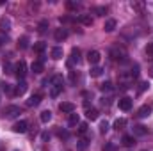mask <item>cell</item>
Masks as SVG:
<instances>
[{
    "label": "cell",
    "mask_w": 153,
    "mask_h": 151,
    "mask_svg": "<svg viewBox=\"0 0 153 151\" xmlns=\"http://www.w3.org/2000/svg\"><path fill=\"white\" fill-rule=\"evenodd\" d=\"M14 75L18 76V80H23L25 78V75H27V64H25V61H20L14 66Z\"/></svg>",
    "instance_id": "obj_1"
},
{
    "label": "cell",
    "mask_w": 153,
    "mask_h": 151,
    "mask_svg": "<svg viewBox=\"0 0 153 151\" xmlns=\"http://www.w3.org/2000/svg\"><path fill=\"white\" fill-rule=\"evenodd\" d=\"M117 107L121 109V110H130L132 109V98H128V96H123V98H119L117 100Z\"/></svg>",
    "instance_id": "obj_2"
},
{
    "label": "cell",
    "mask_w": 153,
    "mask_h": 151,
    "mask_svg": "<svg viewBox=\"0 0 153 151\" xmlns=\"http://www.w3.org/2000/svg\"><path fill=\"white\" fill-rule=\"evenodd\" d=\"M27 128H29V123H27L25 119H22V121H18V123L13 124V132H14V133H25Z\"/></svg>",
    "instance_id": "obj_3"
},
{
    "label": "cell",
    "mask_w": 153,
    "mask_h": 151,
    "mask_svg": "<svg viewBox=\"0 0 153 151\" xmlns=\"http://www.w3.org/2000/svg\"><path fill=\"white\" fill-rule=\"evenodd\" d=\"M20 114V107L18 105H9L5 110H4V115L7 117V119H13V117H16Z\"/></svg>",
    "instance_id": "obj_4"
},
{
    "label": "cell",
    "mask_w": 153,
    "mask_h": 151,
    "mask_svg": "<svg viewBox=\"0 0 153 151\" xmlns=\"http://www.w3.org/2000/svg\"><path fill=\"white\" fill-rule=\"evenodd\" d=\"M100 59H102V55H100V52H96V50H93V52L87 53V61H89L91 66H96V64L100 62Z\"/></svg>",
    "instance_id": "obj_5"
},
{
    "label": "cell",
    "mask_w": 153,
    "mask_h": 151,
    "mask_svg": "<svg viewBox=\"0 0 153 151\" xmlns=\"http://www.w3.org/2000/svg\"><path fill=\"white\" fill-rule=\"evenodd\" d=\"M109 55H111V59H114V61H125V52H123L121 48H111Z\"/></svg>",
    "instance_id": "obj_6"
},
{
    "label": "cell",
    "mask_w": 153,
    "mask_h": 151,
    "mask_svg": "<svg viewBox=\"0 0 153 151\" xmlns=\"http://www.w3.org/2000/svg\"><path fill=\"white\" fill-rule=\"evenodd\" d=\"M73 64H80V50L78 48L71 50V57L68 61V66H73Z\"/></svg>",
    "instance_id": "obj_7"
},
{
    "label": "cell",
    "mask_w": 153,
    "mask_h": 151,
    "mask_svg": "<svg viewBox=\"0 0 153 151\" xmlns=\"http://www.w3.org/2000/svg\"><path fill=\"white\" fill-rule=\"evenodd\" d=\"M27 87H29V85H27V82L20 80V84L14 87V94H16V96H23V94L27 93Z\"/></svg>",
    "instance_id": "obj_8"
},
{
    "label": "cell",
    "mask_w": 153,
    "mask_h": 151,
    "mask_svg": "<svg viewBox=\"0 0 153 151\" xmlns=\"http://www.w3.org/2000/svg\"><path fill=\"white\" fill-rule=\"evenodd\" d=\"M59 109H61V112H66V114L75 112V105H73L71 101H62V103L59 105Z\"/></svg>",
    "instance_id": "obj_9"
},
{
    "label": "cell",
    "mask_w": 153,
    "mask_h": 151,
    "mask_svg": "<svg viewBox=\"0 0 153 151\" xmlns=\"http://www.w3.org/2000/svg\"><path fill=\"white\" fill-rule=\"evenodd\" d=\"M53 38H55V41H64V39L68 38V30L66 29H57L55 32H53Z\"/></svg>",
    "instance_id": "obj_10"
},
{
    "label": "cell",
    "mask_w": 153,
    "mask_h": 151,
    "mask_svg": "<svg viewBox=\"0 0 153 151\" xmlns=\"http://www.w3.org/2000/svg\"><path fill=\"white\" fill-rule=\"evenodd\" d=\"M76 21H80V23H82V25H85V27L93 25V18H91L89 14H80V16L76 18Z\"/></svg>",
    "instance_id": "obj_11"
},
{
    "label": "cell",
    "mask_w": 153,
    "mask_h": 151,
    "mask_svg": "<svg viewBox=\"0 0 153 151\" xmlns=\"http://www.w3.org/2000/svg\"><path fill=\"white\" fill-rule=\"evenodd\" d=\"M39 103H41V94H32V96L27 100V105H29V107H38Z\"/></svg>",
    "instance_id": "obj_12"
},
{
    "label": "cell",
    "mask_w": 153,
    "mask_h": 151,
    "mask_svg": "<svg viewBox=\"0 0 153 151\" xmlns=\"http://www.w3.org/2000/svg\"><path fill=\"white\" fill-rule=\"evenodd\" d=\"M150 114H152V107H150V105H143V107L137 110V115H139V117H148Z\"/></svg>",
    "instance_id": "obj_13"
},
{
    "label": "cell",
    "mask_w": 153,
    "mask_h": 151,
    "mask_svg": "<svg viewBox=\"0 0 153 151\" xmlns=\"http://www.w3.org/2000/svg\"><path fill=\"white\" fill-rule=\"evenodd\" d=\"M114 29H116V20L114 18H109V20L105 21V25H103V30H105V32H112Z\"/></svg>",
    "instance_id": "obj_14"
},
{
    "label": "cell",
    "mask_w": 153,
    "mask_h": 151,
    "mask_svg": "<svg viewBox=\"0 0 153 151\" xmlns=\"http://www.w3.org/2000/svg\"><path fill=\"white\" fill-rule=\"evenodd\" d=\"M123 146H126V148L135 146V137H134V135H125V137H123Z\"/></svg>",
    "instance_id": "obj_15"
},
{
    "label": "cell",
    "mask_w": 153,
    "mask_h": 151,
    "mask_svg": "<svg viewBox=\"0 0 153 151\" xmlns=\"http://www.w3.org/2000/svg\"><path fill=\"white\" fill-rule=\"evenodd\" d=\"M85 115H87V119H89V121H96L100 114H98L96 109H87V110H85Z\"/></svg>",
    "instance_id": "obj_16"
},
{
    "label": "cell",
    "mask_w": 153,
    "mask_h": 151,
    "mask_svg": "<svg viewBox=\"0 0 153 151\" xmlns=\"http://www.w3.org/2000/svg\"><path fill=\"white\" fill-rule=\"evenodd\" d=\"M62 84H64V78H62V75L52 76V85H53V87H62Z\"/></svg>",
    "instance_id": "obj_17"
},
{
    "label": "cell",
    "mask_w": 153,
    "mask_h": 151,
    "mask_svg": "<svg viewBox=\"0 0 153 151\" xmlns=\"http://www.w3.org/2000/svg\"><path fill=\"white\" fill-rule=\"evenodd\" d=\"M52 59H55V61L62 59V48H61V46H55V48H52Z\"/></svg>",
    "instance_id": "obj_18"
},
{
    "label": "cell",
    "mask_w": 153,
    "mask_h": 151,
    "mask_svg": "<svg viewBox=\"0 0 153 151\" xmlns=\"http://www.w3.org/2000/svg\"><path fill=\"white\" fill-rule=\"evenodd\" d=\"M146 133H148V128L146 126H143V124L134 126V135H146Z\"/></svg>",
    "instance_id": "obj_19"
},
{
    "label": "cell",
    "mask_w": 153,
    "mask_h": 151,
    "mask_svg": "<svg viewBox=\"0 0 153 151\" xmlns=\"http://www.w3.org/2000/svg\"><path fill=\"white\" fill-rule=\"evenodd\" d=\"M89 75L93 76V78H98V76L103 75V70H102L100 66H93V68H91V71H89Z\"/></svg>",
    "instance_id": "obj_20"
},
{
    "label": "cell",
    "mask_w": 153,
    "mask_h": 151,
    "mask_svg": "<svg viewBox=\"0 0 153 151\" xmlns=\"http://www.w3.org/2000/svg\"><path fill=\"white\" fill-rule=\"evenodd\" d=\"M30 70L34 73H43V61H34L32 66H30Z\"/></svg>",
    "instance_id": "obj_21"
},
{
    "label": "cell",
    "mask_w": 153,
    "mask_h": 151,
    "mask_svg": "<svg viewBox=\"0 0 153 151\" xmlns=\"http://www.w3.org/2000/svg\"><path fill=\"white\" fill-rule=\"evenodd\" d=\"M78 123H80V117H78V114L71 112V114H70V117H68V124H70V126H75V124H78Z\"/></svg>",
    "instance_id": "obj_22"
},
{
    "label": "cell",
    "mask_w": 153,
    "mask_h": 151,
    "mask_svg": "<svg viewBox=\"0 0 153 151\" xmlns=\"http://www.w3.org/2000/svg\"><path fill=\"white\" fill-rule=\"evenodd\" d=\"M87 146H89V142H87L85 139H80V141L76 142V151H85Z\"/></svg>",
    "instance_id": "obj_23"
},
{
    "label": "cell",
    "mask_w": 153,
    "mask_h": 151,
    "mask_svg": "<svg viewBox=\"0 0 153 151\" xmlns=\"http://www.w3.org/2000/svg\"><path fill=\"white\" fill-rule=\"evenodd\" d=\"M39 119H41V123H48V121L52 119V112H50V110H43L41 115H39Z\"/></svg>",
    "instance_id": "obj_24"
},
{
    "label": "cell",
    "mask_w": 153,
    "mask_h": 151,
    "mask_svg": "<svg viewBox=\"0 0 153 151\" xmlns=\"http://www.w3.org/2000/svg\"><path fill=\"white\" fill-rule=\"evenodd\" d=\"M0 29H2V30H5V32H7V30H9V29H11V21H9V20H7V18H2V20H0Z\"/></svg>",
    "instance_id": "obj_25"
},
{
    "label": "cell",
    "mask_w": 153,
    "mask_h": 151,
    "mask_svg": "<svg viewBox=\"0 0 153 151\" xmlns=\"http://www.w3.org/2000/svg\"><path fill=\"white\" fill-rule=\"evenodd\" d=\"M46 50V43H43V41H39L34 44V52H38V53H43Z\"/></svg>",
    "instance_id": "obj_26"
},
{
    "label": "cell",
    "mask_w": 153,
    "mask_h": 151,
    "mask_svg": "<svg viewBox=\"0 0 153 151\" xmlns=\"http://www.w3.org/2000/svg\"><path fill=\"white\" fill-rule=\"evenodd\" d=\"M29 46V38L27 36H23V38H20V41H18V48H22V50H25Z\"/></svg>",
    "instance_id": "obj_27"
},
{
    "label": "cell",
    "mask_w": 153,
    "mask_h": 151,
    "mask_svg": "<svg viewBox=\"0 0 153 151\" xmlns=\"http://www.w3.org/2000/svg\"><path fill=\"white\" fill-rule=\"evenodd\" d=\"M100 89H102L103 93H111L114 87H112V82H103V84L100 85Z\"/></svg>",
    "instance_id": "obj_28"
},
{
    "label": "cell",
    "mask_w": 153,
    "mask_h": 151,
    "mask_svg": "<svg viewBox=\"0 0 153 151\" xmlns=\"http://www.w3.org/2000/svg\"><path fill=\"white\" fill-rule=\"evenodd\" d=\"M109 130H111V124H109V121H102V123H100V132H102V133H107Z\"/></svg>",
    "instance_id": "obj_29"
},
{
    "label": "cell",
    "mask_w": 153,
    "mask_h": 151,
    "mask_svg": "<svg viewBox=\"0 0 153 151\" xmlns=\"http://www.w3.org/2000/svg\"><path fill=\"white\" fill-rule=\"evenodd\" d=\"M125 126H126V119H123V117H121V119H117V121L114 123L116 130H121V128H125Z\"/></svg>",
    "instance_id": "obj_30"
},
{
    "label": "cell",
    "mask_w": 153,
    "mask_h": 151,
    "mask_svg": "<svg viewBox=\"0 0 153 151\" xmlns=\"http://www.w3.org/2000/svg\"><path fill=\"white\" fill-rule=\"evenodd\" d=\"M132 9H135V11L143 13V9H144V4H143V2H132Z\"/></svg>",
    "instance_id": "obj_31"
},
{
    "label": "cell",
    "mask_w": 153,
    "mask_h": 151,
    "mask_svg": "<svg viewBox=\"0 0 153 151\" xmlns=\"http://www.w3.org/2000/svg\"><path fill=\"white\" fill-rule=\"evenodd\" d=\"M0 85H2V91H4V93H11V91H13V85H11V84H5V82H2Z\"/></svg>",
    "instance_id": "obj_32"
},
{
    "label": "cell",
    "mask_w": 153,
    "mask_h": 151,
    "mask_svg": "<svg viewBox=\"0 0 153 151\" xmlns=\"http://www.w3.org/2000/svg\"><path fill=\"white\" fill-rule=\"evenodd\" d=\"M66 7L73 11V9H78V7H80V4H78V2H66Z\"/></svg>",
    "instance_id": "obj_33"
},
{
    "label": "cell",
    "mask_w": 153,
    "mask_h": 151,
    "mask_svg": "<svg viewBox=\"0 0 153 151\" xmlns=\"http://www.w3.org/2000/svg\"><path fill=\"white\" fill-rule=\"evenodd\" d=\"M130 76H132V78H137V76H139V66H137V64L132 68V71H130Z\"/></svg>",
    "instance_id": "obj_34"
},
{
    "label": "cell",
    "mask_w": 153,
    "mask_h": 151,
    "mask_svg": "<svg viewBox=\"0 0 153 151\" xmlns=\"http://www.w3.org/2000/svg\"><path fill=\"white\" fill-rule=\"evenodd\" d=\"M94 13H96L98 16H105V13H107V7H96V9H94Z\"/></svg>",
    "instance_id": "obj_35"
},
{
    "label": "cell",
    "mask_w": 153,
    "mask_h": 151,
    "mask_svg": "<svg viewBox=\"0 0 153 151\" xmlns=\"http://www.w3.org/2000/svg\"><path fill=\"white\" fill-rule=\"evenodd\" d=\"M87 132V123H78V133H85Z\"/></svg>",
    "instance_id": "obj_36"
},
{
    "label": "cell",
    "mask_w": 153,
    "mask_h": 151,
    "mask_svg": "<svg viewBox=\"0 0 153 151\" xmlns=\"http://www.w3.org/2000/svg\"><path fill=\"white\" fill-rule=\"evenodd\" d=\"M61 91H62V87H53V89H52V93H50V94H52V98H57Z\"/></svg>",
    "instance_id": "obj_37"
},
{
    "label": "cell",
    "mask_w": 153,
    "mask_h": 151,
    "mask_svg": "<svg viewBox=\"0 0 153 151\" xmlns=\"http://www.w3.org/2000/svg\"><path fill=\"white\" fill-rule=\"evenodd\" d=\"M46 27H48V21H46V20H43V21L39 23V32H45V30H46Z\"/></svg>",
    "instance_id": "obj_38"
},
{
    "label": "cell",
    "mask_w": 153,
    "mask_h": 151,
    "mask_svg": "<svg viewBox=\"0 0 153 151\" xmlns=\"http://www.w3.org/2000/svg\"><path fill=\"white\" fill-rule=\"evenodd\" d=\"M76 78H78V76H76V71H70V82H71V84H75Z\"/></svg>",
    "instance_id": "obj_39"
},
{
    "label": "cell",
    "mask_w": 153,
    "mask_h": 151,
    "mask_svg": "<svg viewBox=\"0 0 153 151\" xmlns=\"http://www.w3.org/2000/svg\"><path fill=\"white\" fill-rule=\"evenodd\" d=\"M148 87H150V84H148V82H143V84H141V87H139V93H144Z\"/></svg>",
    "instance_id": "obj_40"
},
{
    "label": "cell",
    "mask_w": 153,
    "mask_h": 151,
    "mask_svg": "<svg viewBox=\"0 0 153 151\" xmlns=\"http://www.w3.org/2000/svg\"><path fill=\"white\" fill-rule=\"evenodd\" d=\"M146 53H148V55H153V43H148V46H146Z\"/></svg>",
    "instance_id": "obj_41"
},
{
    "label": "cell",
    "mask_w": 153,
    "mask_h": 151,
    "mask_svg": "<svg viewBox=\"0 0 153 151\" xmlns=\"http://www.w3.org/2000/svg\"><path fill=\"white\" fill-rule=\"evenodd\" d=\"M114 150H116L114 144H105V146H103V151H114Z\"/></svg>",
    "instance_id": "obj_42"
},
{
    "label": "cell",
    "mask_w": 153,
    "mask_h": 151,
    "mask_svg": "<svg viewBox=\"0 0 153 151\" xmlns=\"http://www.w3.org/2000/svg\"><path fill=\"white\" fill-rule=\"evenodd\" d=\"M11 70H13V66H11L9 62H5V64H4V71H5V73H11Z\"/></svg>",
    "instance_id": "obj_43"
},
{
    "label": "cell",
    "mask_w": 153,
    "mask_h": 151,
    "mask_svg": "<svg viewBox=\"0 0 153 151\" xmlns=\"http://www.w3.org/2000/svg\"><path fill=\"white\" fill-rule=\"evenodd\" d=\"M57 133H59V137H64V139H68V132H62V130H57Z\"/></svg>",
    "instance_id": "obj_44"
},
{
    "label": "cell",
    "mask_w": 153,
    "mask_h": 151,
    "mask_svg": "<svg viewBox=\"0 0 153 151\" xmlns=\"http://www.w3.org/2000/svg\"><path fill=\"white\" fill-rule=\"evenodd\" d=\"M2 43H5V38H4V34H0V44Z\"/></svg>",
    "instance_id": "obj_45"
}]
</instances>
